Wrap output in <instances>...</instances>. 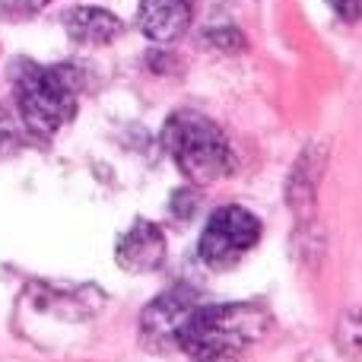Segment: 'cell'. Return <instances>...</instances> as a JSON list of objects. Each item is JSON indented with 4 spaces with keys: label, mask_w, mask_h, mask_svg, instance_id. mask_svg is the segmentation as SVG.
<instances>
[{
    "label": "cell",
    "mask_w": 362,
    "mask_h": 362,
    "mask_svg": "<svg viewBox=\"0 0 362 362\" xmlns=\"http://www.w3.org/2000/svg\"><path fill=\"white\" fill-rule=\"evenodd\" d=\"M257 238H261V219L245 206L229 204L219 206L206 219L197 242V255L210 270H229L255 248Z\"/></svg>",
    "instance_id": "4"
},
{
    "label": "cell",
    "mask_w": 362,
    "mask_h": 362,
    "mask_svg": "<svg viewBox=\"0 0 362 362\" xmlns=\"http://www.w3.org/2000/svg\"><path fill=\"white\" fill-rule=\"evenodd\" d=\"M64 29L76 45H108L121 35V19L102 6H74L64 13Z\"/></svg>",
    "instance_id": "8"
},
{
    "label": "cell",
    "mask_w": 362,
    "mask_h": 362,
    "mask_svg": "<svg viewBox=\"0 0 362 362\" xmlns=\"http://www.w3.org/2000/svg\"><path fill=\"white\" fill-rule=\"evenodd\" d=\"M51 0H0V13L6 19H29L38 10H45Z\"/></svg>",
    "instance_id": "9"
},
{
    "label": "cell",
    "mask_w": 362,
    "mask_h": 362,
    "mask_svg": "<svg viewBox=\"0 0 362 362\" xmlns=\"http://www.w3.org/2000/svg\"><path fill=\"white\" fill-rule=\"evenodd\" d=\"M327 4L334 6V13H337V16L350 19V23L362 19V0H327Z\"/></svg>",
    "instance_id": "10"
},
{
    "label": "cell",
    "mask_w": 362,
    "mask_h": 362,
    "mask_svg": "<svg viewBox=\"0 0 362 362\" xmlns=\"http://www.w3.org/2000/svg\"><path fill=\"white\" fill-rule=\"evenodd\" d=\"M83 76L70 64L45 67L35 61H16L13 67V93H16L19 118L38 137H54L76 115Z\"/></svg>",
    "instance_id": "2"
},
{
    "label": "cell",
    "mask_w": 362,
    "mask_h": 362,
    "mask_svg": "<svg viewBox=\"0 0 362 362\" xmlns=\"http://www.w3.org/2000/svg\"><path fill=\"white\" fill-rule=\"evenodd\" d=\"M163 144L191 185H210L235 169L226 134L200 112H175L163 127Z\"/></svg>",
    "instance_id": "3"
},
{
    "label": "cell",
    "mask_w": 362,
    "mask_h": 362,
    "mask_svg": "<svg viewBox=\"0 0 362 362\" xmlns=\"http://www.w3.org/2000/svg\"><path fill=\"white\" fill-rule=\"evenodd\" d=\"M137 25L153 42H175L191 25V0H140Z\"/></svg>",
    "instance_id": "7"
},
{
    "label": "cell",
    "mask_w": 362,
    "mask_h": 362,
    "mask_svg": "<svg viewBox=\"0 0 362 362\" xmlns=\"http://www.w3.org/2000/svg\"><path fill=\"white\" fill-rule=\"evenodd\" d=\"M270 315L255 302L194 305L185 315L175 346L191 362H245V350L267 334Z\"/></svg>",
    "instance_id": "1"
},
{
    "label": "cell",
    "mask_w": 362,
    "mask_h": 362,
    "mask_svg": "<svg viewBox=\"0 0 362 362\" xmlns=\"http://www.w3.org/2000/svg\"><path fill=\"white\" fill-rule=\"evenodd\" d=\"M197 305V296L191 289H172V293L159 296L144 315H140V334L144 344L153 350H169L175 346V334L185 321V315Z\"/></svg>",
    "instance_id": "5"
},
{
    "label": "cell",
    "mask_w": 362,
    "mask_h": 362,
    "mask_svg": "<svg viewBox=\"0 0 362 362\" xmlns=\"http://www.w3.org/2000/svg\"><path fill=\"white\" fill-rule=\"evenodd\" d=\"M115 261L131 274L156 270L165 261V232L150 219H137L115 245Z\"/></svg>",
    "instance_id": "6"
}]
</instances>
